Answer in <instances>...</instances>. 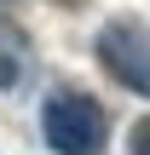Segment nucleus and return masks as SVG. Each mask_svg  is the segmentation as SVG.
Listing matches in <instances>:
<instances>
[{
	"mask_svg": "<svg viewBox=\"0 0 150 155\" xmlns=\"http://www.w3.org/2000/svg\"><path fill=\"white\" fill-rule=\"evenodd\" d=\"M40 132H46V150L52 155H104L110 144V115L98 98L87 92H52L40 104Z\"/></svg>",
	"mask_w": 150,
	"mask_h": 155,
	"instance_id": "nucleus-1",
	"label": "nucleus"
},
{
	"mask_svg": "<svg viewBox=\"0 0 150 155\" xmlns=\"http://www.w3.org/2000/svg\"><path fill=\"white\" fill-rule=\"evenodd\" d=\"M92 52H98V69L116 86H127L133 98H150V29L139 17H110L98 29Z\"/></svg>",
	"mask_w": 150,
	"mask_h": 155,
	"instance_id": "nucleus-2",
	"label": "nucleus"
},
{
	"mask_svg": "<svg viewBox=\"0 0 150 155\" xmlns=\"http://www.w3.org/2000/svg\"><path fill=\"white\" fill-rule=\"evenodd\" d=\"M127 155H150V115H139L127 127Z\"/></svg>",
	"mask_w": 150,
	"mask_h": 155,
	"instance_id": "nucleus-4",
	"label": "nucleus"
},
{
	"mask_svg": "<svg viewBox=\"0 0 150 155\" xmlns=\"http://www.w3.org/2000/svg\"><path fill=\"white\" fill-rule=\"evenodd\" d=\"M23 69H29V35H23L12 17H0V92L17 86Z\"/></svg>",
	"mask_w": 150,
	"mask_h": 155,
	"instance_id": "nucleus-3",
	"label": "nucleus"
}]
</instances>
